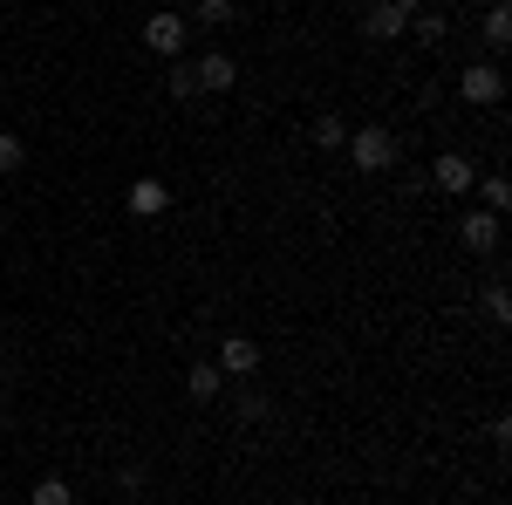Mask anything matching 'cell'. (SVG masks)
Here are the masks:
<instances>
[{"label": "cell", "mask_w": 512, "mask_h": 505, "mask_svg": "<svg viewBox=\"0 0 512 505\" xmlns=\"http://www.w3.org/2000/svg\"><path fill=\"white\" fill-rule=\"evenodd\" d=\"M349 157L362 164V171H390L396 157H403V144H396L383 123H362V130H349Z\"/></svg>", "instance_id": "cell-1"}, {"label": "cell", "mask_w": 512, "mask_h": 505, "mask_svg": "<svg viewBox=\"0 0 512 505\" xmlns=\"http://www.w3.org/2000/svg\"><path fill=\"white\" fill-rule=\"evenodd\" d=\"M410 14H417V0H376V7L362 14V35H369V41H396V35H410Z\"/></svg>", "instance_id": "cell-2"}, {"label": "cell", "mask_w": 512, "mask_h": 505, "mask_svg": "<svg viewBox=\"0 0 512 505\" xmlns=\"http://www.w3.org/2000/svg\"><path fill=\"white\" fill-rule=\"evenodd\" d=\"M192 82H198V96H219V89H233V82H239V62L212 48V55H198V62H192Z\"/></svg>", "instance_id": "cell-3"}, {"label": "cell", "mask_w": 512, "mask_h": 505, "mask_svg": "<svg viewBox=\"0 0 512 505\" xmlns=\"http://www.w3.org/2000/svg\"><path fill=\"white\" fill-rule=\"evenodd\" d=\"M144 48H151V55H178V48H185V21H178V14H151V21H144Z\"/></svg>", "instance_id": "cell-4"}, {"label": "cell", "mask_w": 512, "mask_h": 505, "mask_svg": "<svg viewBox=\"0 0 512 505\" xmlns=\"http://www.w3.org/2000/svg\"><path fill=\"white\" fill-rule=\"evenodd\" d=\"M499 96H506V82H499V69H492V62L465 69V103H485V110H492Z\"/></svg>", "instance_id": "cell-5"}, {"label": "cell", "mask_w": 512, "mask_h": 505, "mask_svg": "<svg viewBox=\"0 0 512 505\" xmlns=\"http://www.w3.org/2000/svg\"><path fill=\"white\" fill-rule=\"evenodd\" d=\"M458 239H465L472 253H492V246H499V212H465Z\"/></svg>", "instance_id": "cell-6"}, {"label": "cell", "mask_w": 512, "mask_h": 505, "mask_svg": "<svg viewBox=\"0 0 512 505\" xmlns=\"http://www.w3.org/2000/svg\"><path fill=\"white\" fill-rule=\"evenodd\" d=\"M260 369V349L246 342V335H226V349H219V376H253Z\"/></svg>", "instance_id": "cell-7"}, {"label": "cell", "mask_w": 512, "mask_h": 505, "mask_svg": "<svg viewBox=\"0 0 512 505\" xmlns=\"http://www.w3.org/2000/svg\"><path fill=\"white\" fill-rule=\"evenodd\" d=\"M123 205H130V212H137V219H158L164 205H171V192H164L158 178H137V185H130V198H123Z\"/></svg>", "instance_id": "cell-8"}, {"label": "cell", "mask_w": 512, "mask_h": 505, "mask_svg": "<svg viewBox=\"0 0 512 505\" xmlns=\"http://www.w3.org/2000/svg\"><path fill=\"white\" fill-rule=\"evenodd\" d=\"M431 178L444 185V192H472V157H458V151H444L431 164Z\"/></svg>", "instance_id": "cell-9"}, {"label": "cell", "mask_w": 512, "mask_h": 505, "mask_svg": "<svg viewBox=\"0 0 512 505\" xmlns=\"http://www.w3.org/2000/svg\"><path fill=\"white\" fill-rule=\"evenodd\" d=\"M219 383H226V376H219V362H192V376H185V389H192L198 403H212V396H219Z\"/></svg>", "instance_id": "cell-10"}, {"label": "cell", "mask_w": 512, "mask_h": 505, "mask_svg": "<svg viewBox=\"0 0 512 505\" xmlns=\"http://www.w3.org/2000/svg\"><path fill=\"white\" fill-rule=\"evenodd\" d=\"M349 144V123L342 117H315V151H342Z\"/></svg>", "instance_id": "cell-11"}, {"label": "cell", "mask_w": 512, "mask_h": 505, "mask_svg": "<svg viewBox=\"0 0 512 505\" xmlns=\"http://www.w3.org/2000/svg\"><path fill=\"white\" fill-rule=\"evenodd\" d=\"M35 505H76V485H69V478H41Z\"/></svg>", "instance_id": "cell-12"}, {"label": "cell", "mask_w": 512, "mask_h": 505, "mask_svg": "<svg viewBox=\"0 0 512 505\" xmlns=\"http://www.w3.org/2000/svg\"><path fill=\"white\" fill-rule=\"evenodd\" d=\"M506 41H512V14L492 7V14H485V48H506Z\"/></svg>", "instance_id": "cell-13"}, {"label": "cell", "mask_w": 512, "mask_h": 505, "mask_svg": "<svg viewBox=\"0 0 512 505\" xmlns=\"http://www.w3.org/2000/svg\"><path fill=\"white\" fill-rule=\"evenodd\" d=\"M478 198H485V212H506V205H512V185H506V178H485V185H478Z\"/></svg>", "instance_id": "cell-14"}, {"label": "cell", "mask_w": 512, "mask_h": 505, "mask_svg": "<svg viewBox=\"0 0 512 505\" xmlns=\"http://www.w3.org/2000/svg\"><path fill=\"white\" fill-rule=\"evenodd\" d=\"M21 164H28V151H21V137H7V130H0V171H21Z\"/></svg>", "instance_id": "cell-15"}, {"label": "cell", "mask_w": 512, "mask_h": 505, "mask_svg": "<svg viewBox=\"0 0 512 505\" xmlns=\"http://www.w3.org/2000/svg\"><path fill=\"white\" fill-rule=\"evenodd\" d=\"M171 96H178V103H192V96H198V82H192V62H178V69H171Z\"/></svg>", "instance_id": "cell-16"}, {"label": "cell", "mask_w": 512, "mask_h": 505, "mask_svg": "<svg viewBox=\"0 0 512 505\" xmlns=\"http://www.w3.org/2000/svg\"><path fill=\"white\" fill-rule=\"evenodd\" d=\"M410 28H417V41H444V14H410Z\"/></svg>", "instance_id": "cell-17"}, {"label": "cell", "mask_w": 512, "mask_h": 505, "mask_svg": "<svg viewBox=\"0 0 512 505\" xmlns=\"http://www.w3.org/2000/svg\"><path fill=\"white\" fill-rule=\"evenodd\" d=\"M485 314H492V321H512V294L506 287H485Z\"/></svg>", "instance_id": "cell-18"}, {"label": "cell", "mask_w": 512, "mask_h": 505, "mask_svg": "<svg viewBox=\"0 0 512 505\" xmlns=\"http://www.w3.org/2000/svg\"><path fill=\"white\" fill-rule=\"evenodd\" d=\"M198 21H212V28L233 21V0H198Z\"/></svg>", "instance_id": "cell-19"}]
</instances>
